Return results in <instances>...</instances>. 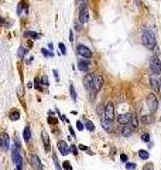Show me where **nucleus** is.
<instances>
[{
  "instance_id": "f257e3e1",
  "label": "nucleus",
  "mask_w": 161,
  "mask_h": 170,
  "mask_svg": "<svg viewBox=\"0 0 161 170\" xmlns=\"http://www.w3.org/2000/svg\"><path fill=\"white\" fill-rule=\"evenodd\" d=\"M141 43L145 48L148 50H154L156 46H157V40H156V35L151 33L150 30H144L141 33Z\"/></svg>"
},
{
  "instance_id": "f03ea898",
  "label": "nucleus",
  "mask_w": 161,
  "mask_h": 170,
  "mask_svg": "<svg viewBox=\"0 0 161 170\" xmlns=\"http://www.w3.org/2000/svg\"><path fill=\"white\" fill-rule=\"evenodd\" d=\"M12 159H13V163L16 166V170L23 169V157L20 154V146H17V145L13 146V149H12Z\"/></svg>"
},
{
  "instance_id": "7ed1b4c3",
  "label": "nucleus",
  "mask_w": 161,
  "mask_h": 170,
  "mask_svg": "<svg viewBox=\"0 0 161 170\" xmlns=\"http://www.w3.org/2000/svg\"><path fill=\"white\" fill-rule=\"evenodd\" d=\"M150 69L154 75H160L161 74V61L157 55L150 58Z\"/></svg>"
},
{
  "instance_id": "20e7f679",
  "label": "nucleus",
  "mask_w": 161,
  "mask_h": 170,
  "mask_svg": "<svg viewBox=\"0 0 161 170\" xmlns=\"http://www.w3.org/2000/svg\"><path fill=\"white\" fill-rule=\"evenodd\" d=\"M76 54L82 57V58H86V60H91L92 58V51L89 47L83 46V44H78L76 46Z\"/></svg>"
},
{
  "instance_id": "39448f33",
  "label": "nucleus",
  "mask_w": 161,
  "mask_h": 170,
  "mask_svg": "<svg viewBox=\"0 0 161 170\" xmlns=\"http://www.w3.org/2000/svg\"><path fill=\"white\" fill-rule=\"evenodd\" d=\"M103 84H105L103 77H102L100 74L95 72V74H93V91H92V95H95L97 91H100L102 86H103Z\"/></svg>"
},
{
  "instance_id": "423d86ee",
  "label": "nucleus",
  "mask_w": 161,
  "mask_h": 170,
  "mask_svg": "<svg viewBox=\"0 0 161 170\" xmlns=\"http://www.w3.org/2000/svg\"><path fill=\"white\" fill-rule=\"evenodd\" d=\"M105 118L109 119V120H114L116 119V112H114V105L112 102H108L105 103Z\"/></svg>"
},
{
  "instance_id": "0eeeda50",
  "label": "nucleus",
  "mask_w": 161,
  "mask_h": 170,
  "mask_svg": "<svg viewBox=\"0 0 161 170\" xmlns=\"http://www.w3.org/2000/svg\"><path fill=\"white\" fill-rule=\"evenodd\" d=\"M147 106H148V109H150L151 112H156V111H157L158 102H157V97H156L154 94H150V95L147 97Z\"/></svg>"
},
{
  "instance_id": "6e6552de",
  "label": "nucleus",
  "mask_w": 161,
  "mask_h": 170,
  "mask_svg": "<svg viewBox=\"0 0 161 170\" xmlns=\"http://www.w3.org/2000/svg\"><path fill=\"white\" fill-rule=\"evenodd\" d=\"M0 148L3 150H6V152L10 149V136L7 135L6 132L0 135Z\"/></svg>"
},
{
  "instance_id": "1a4fd4ad",
  "label": "nucleus",
  "mask_w": 161,
  "mask_h": 170,
  "mask_svg": "<svg viewBox=\"0 0 161 170\" xmlns=\"http://www.w3.org/2000/svg\"><path fill=\"white\" fill-rule=\"evenodd\" d=\"M136 129H137L136 126H133L131 123H127V125H123L120 133H122V136H124V137H129V136H131L136 132Z\"/></svg>"
},
{
  "instance_id": "9d476101",
  "label": "nucleus",
  "mask_w": 161,
  "mask_h": 170,
  "mask_svg": "<svg viewBox=\"0 0 161 170\" xmlns=\"http://www.w3.org/2000/svg\"><path fill=\"white\" fill-rule=\"evenodd\" d=\"M83 86L88 91H93V74H86L83 77Z\"/></svg>"
},
{
  "instance_id": "9b49d317",
  "label": "nucleus",
  "mask_w": 161,
  "mask_h": 170,
  "mask_svg": "<svg viewBox=\"0 0 161 170\" xmlns=\"http://www.w3.org/2000/svg\"><path fill=\"white\" fill-rule=\"evenodd\" d=\"M41 139H43V145L45 152H51V140H49V135L47 133V131H41Z\"/></svg>"
},
{
  "instance_id": "f8f14e48",
  "label": "nucleus",
  "mask_w": 161,
  "mask_h": 170,
  "mask_svg": "<svg viewBox=\"0 0 161 170\" xmlns=\"http://www.w3.org/2000/svg\"><path fill=\"white\" fill-rule=\"evenodd\" d=\"M91 68V61L86 60V58H80L78 60V69L82 71V72H88Z\"/></svg>"
},
{
  "instance_id": "ddd939ff",
  "label": "nucleus",
  "mask_w": 161,
  "mask_h": 170,
  "mask_svg": "<svg viewBox=\"0 0 161 170\" xmlns=\"http://www.w3.org/2000/svg\"><path fill=\"white\" fill-rule=\"evenodd\" d=\"M31 167L34 170H43V163L41 159L37 154H31Z\"/></svg>"
},
{
  "instance_id": "4468645a",
  "label": "nucleus",
  "mask_w": 161,
  "mask_h": 170,
  "mask_svg": "<svg viewBox=\"0 0 161 170\" xmlns=\"http://www.w3.org/2000/svg\"><path fill=\"white\" fill-rule=\"evenodd\" d=\"M131 115H133V114H130V112H127V114H122V115L117 116V122H119L120 125H127V123L131 122Z\"/></svg>"
},
{
  "instance_id": "2eb2a0df",
  "label": "nucleus",
  "mask_w": 161,
  "mask_h": 170,
  "mask_svg": "<svg viewBox=\"0 0 161 170\" xmlns=\"http://www.w3.org/2000/svg\"><path fill=\"white\" fill-rule=\"evenodd\" d=\"M79 21L82 23V24H85V23L89 21V12H88V7L79 9Z\"/></svg>"
},
{
  "instance_id": "dca6fc26",
  "label": "nucleus",
  "mask_w": 161,
  "mask_h": 170,
  "mask_svg": "<svg viewBox=\"0 0 161 170\" xmlns=\"http://www.w3.org/2000/svg\"><path fill=\"white\" fill-rule=\"evenodd\" d=\"M150 86H151V89H154V91L158 89V86H160V75L151 74V77H150Z\"/></svg>"
},
{
  "instance_id": "f3484780",
  "label": "nucleus",
  "mask_w": 161,
  "mask_h": 170,
  "mask_svg": "<svg viewBox=\"0 0 161 170\" xmlns=\"http://www.w3.org/2000/svg\"><path fill=\"white\" fill-rule=\"evenodd\" d=\"M57 146H58V150H60V153L62 154V156H66V154H69V146L65 143L64 140H60L58 143H57Z\"/></svg>"
},
{
  "instance_id": "a211bd4d",
  "label": "nucleus",
  "mask_w": 161,
  "mask_h": 170,
  "mask_svg": "<svg viewBox=\"0 0 161 170\" xmlns=\"http://www.w3.org/2000/svg\"><path fill=\"white\" fill-rule=\"evenodd\" d=\"M100 125H102V128L105 129V131H112V120H109V119H106V118H102L100 119Z\"/></svg>"
},
{
  "instance_id": "6ab92c4d",
  "label": "nucleus",
  "mask_w": 161,
  "mask_h": 170,
  "mask_svg": "<svg viewBox=\"0 0 161 170\" xmlns=\"http://www.w3.org/2000/svg\"><path fill=\"white\" fill-rule=\"evenodd\" d=\"M23 137H24V140H26L27 143H30V140H31V128H30V126H26V128H24V131H23Z\"/></svg>"
},
{
  "instance_id": "aec40b11",
  "label": "nucleus",
  "mask_w": 161,
  "mask_h": 170,
  "mask_svg": "<svg viewBox=\"0 0 161 170\" xmlns=\"http://www.w3.org/2000/svg\"><path fill=\"white\" fill-rule=\"evenodd\" d=\"M9 118H10V120H13V122L18 120L20 119V111L18 109H12L9 112Z\"/></svg>"
},
{
  "instance_id": "412c9836",
  "label": "nucleus",
  "mask_w": 161,
  "mask_h": 170,
  "mask_svg": "<svg viewBox=\"0 0 161 170\" xmlns=\"http://www.w3.org/2000/svg\"><path fill=\"white\" fill-rule=\"evenodd\" d=\"M83 126H85L86 131H89V132H95V125H93V122H92L91 119H85Z\"/></svg>"
},
{
  "instance_id": "4be33fe9",
  "label": "nucleus",
  "mask_w": 161,
  "mask_h": 170,
  "mask_svg": "<svg viewBox=\"0 0 161 170\" xmlns=\"http://www.w3.org/2000/svg\"><path fill=\"white\" fill-rule=\"evenodd\" d=\"M69 94H71V98H72V101L76 102L78 101V95H76V91H75V86L72 82H69Z\"/></svg>"
},
{
  "instance_id": "5701e85b",
  "label": "nucleus",
  "mask_w": 161,
  "mask_h": 170,
  "mask_svg": "<svg viewBox=\"0 0 161 170\" xmlns=\"http://www.w3.org/2000/svg\"><path fill=\"white\" fill-rule=\"evenodd\" d=\"M27 52H28V48L20 46V47H18V51H17V57H18V58H24V57L27 55Z\"/></svg>"
},
{
  "instance_id": "b1692460",
  "label": "nucleus",
  "mask_w": 161,
  "mask_h": 170,
  "mask_svg": "<svg viewBox=\"0 0 161 170\" xmlns=\"http://www.w3.org/2000/svg\"><path fill=\"white\" fill-rule=\"evenodd\" d=\"M24 37L31 38V40H38L40 38V34L35 33V31H24Z\"/></svg>"
},
{
  "instance_id": "393cba45",
  "label": "nucleus",
  "mask_w": 161,
  "mask_h": 170,
  "mask_svg": "<svg viewBox=\"0 0 161 170\" xmlns=\"http://www.w3.org/2000/svg\"><path fill=\"white\" fill-rule=\"evenodd\" d=\"M75 4H76L78 9H83V7H86L88 0H75Z\"/></svg>"
},
{
  "instance_id": "a878e982",
  "label": "nucleus",
  "mask_w": 161,
  "mask_h": 170,
  "mask_svg": "<svg viewBox=\"0 0 161 170\" xmlns=\"http://www.w3.org/2000/svg\"><path fill=\"white\" fill-rule=\"evenodd\" d=\"M41 54H43L44 57H47V58L54 57V52H52V51H49L48 48H41Z\"/></svg>"
},
{
  "instance_id": "bb28decb",
  "label": "nucleus",
  "mask_w": 161,
  "mask_h": 170,
  "mask_svg": "<svg viewBox=\"0 0 161 170\" xmlns=\"http://www.w3.org/2000/svg\"><path fill=\"white\" fill-rule=\"evenodd\" d=\"M139 157L143 159V160H147L150 157V153L147 152V150H139Z\"/></svg>"
},
{
  "instance_id": "cd10ccee",
  "label": "nucleus",
  "mask_w": 161,
  "mask_h": 170,
  "mask_svg": "<svg viewBox=\"0 0 161 170\" xmlns=\"http://www.w3.org/2000/svg\"><path fill=\"white\" fill-rule=\"evenodd\" d=\"M34 88L38 89V91H41V78L40 77H35V80H34Z\"/></svg>"
},
{
  "instance_id": "c85d7f7f",
  "label": "nucleus",
  "mask_w": 161,
  "mask_h": 170,
  "mask_svg": "<svg viewBox=\"0 0 161 170\" xmlns=\"http://www.w3.org/2000/svg\"><path fill=\"white\" fill-rule=\"evenodd\" d=\"M55 112L58 114V116H60V120H62V122H66V123L69 122V119L66 118L65 115H61V114H60V109H58V108H55Z\"/></svg>"
},
{
  "instance_id": "c756f323",
  "label": "nucleus",
  "mask_w": 161,
  "mask_h": 170,
  "mask_svg": "<svg viewBox=\"0 0 161 170\" xmlns=\"http://www.w3.org/2000/svg\"><path fill=\"white\" fill-rule=\"evenodd\" d=\"M82 26H83V24L80 23L79 20L74 21V27H75V30H76V31H82Z\"/></svg>"
},
{
  "instance_id": "7c9ffc66",
  "label": "nucleus",
  "mask_w": 161,
  "mask_h": 170,
  "mask_svg": "<svg viewBox=\"0 0 161 170\" xmlns=\"http://www.w3.org/2000/svg\"><path fill=\"white\" fill-rule=\"evenodd\" d=\"M58 47H60L61 54H62V55H66V46H65L64 43H60V44H58Z\"/></svg>"
},
{
  "instance_id": "2f4dec72",
  "label": "nucleus",
  "mask_w": 161,
  "mask_h": 170,
  "mask_svg": "<svg viewBox=\"0 0 161 170\" xmlns=\"http://www.w3.org/2000/svg\"><path fill=\"white\" fill-rule=\"evenodd\" d=\"M52 160H54V163H55V169H57V170H62V169H61V165H60V162H58V159H57V156H55V154H52Z\"/></svg>"
},
{
  "instance_id": "473e14b6",
  "label": "nucleus",
  "mask_w": 161,
  "mask_h": 170,
  "mask_svg": "<svg viewBox=\"0 0 161 170\" xmlns=\"http://www.w3.org/2000/svg\"><path fill=\"white\" fill-rule=\"evenodd\" d=\"M136 167H137V166H136L134 162H127V163H126V169L127 170H134Z\"/></svg>"
},
{
  "instance_id": "72a5a7b5",
  "label": "nucleus",
  "mask_w": 161,
  "mask_h": 170,
  "mask_svg": "<svg viewBox=\"0 0 161 170\" xmlns=\"http://www.w3.org/2000/svg\"><path fill=\"white\" fill-rule=\"evenodd\" d=\"M150 139H151L150 133H143V135H141V140H143L144 143H148V142H150Z\"/></svg>"
},
{
  "instance_id": "f704fd0d",
  "label": "nucleus",
  "mask_w": 161,
  "mask_h": 170,
  "mask_svg": "<svg viewBox=\"0 0 161 170\" xmlns=\"http://www.w3.org/2000/svg\"><path fill=\"white\" fill-rule=\"evenodd\" d=\"M78 150H79V149H78L75 145H71V146H69V152L72 153V154H75V156H76V154H78Z\"/></svg>"
},
{
  "instance_id": "c9c22d12",
  "label": "nucleus",
  "mask_w": 161,
  "mask_h": 170,
  "mask_svg": "<svg viewBox=\"0 0 161 170\" xmlns=\"http://www.w3.org/2000/svg\"><path fill=\"white\" fill-rule=\"evenodd\" d=\"M48 123H49V125H51V126H54V125H57V119L54 118V116H51V115H49V116H48Z\"/></svg>"
},
{
  "instance_id": "e433bc0d",
  "label": "nucleus",
  "mask_w": 161,
  "mask_h": 170,
  "mask_svg": "<svg viewBox=\"0 0 161 170\" xmlns=\"http://www.w3.org/2000/svg\"><path fill=\"white\" fill-rule=\"evenodd\" d=\"M41 81H43V84L45 85V86L49 85V81H48V77H47V75H43V77H41Z\"/></svg>"
},
{
  "instance_id": "4c0bfd02",
  "label": "nucleus",
  "mask_w": 161,
  "mask_h": 170,
  "mask_svg": "<svg viewBox=\"0 0 161 170\" xmlns=\"http://www.w3.org/2000/svg\"><path fill=\"white\" fill-rule=\"evenodd\" d=\"M62 166H64L65 170H72V166H71V163H69V162H64V163H62Z\"/></svg>"
},
{
  "instance_id": "58836bf2",
  "label": "nucleus",
  "mask_w": 161,
  "mask_h": 170,
  "mask_svg": "<svg viewBox=\"0 0 161 170\" xmlns=\"http://www.w3.org/2000/svg\"><path fill=\"white\" fill-rule=\"evenodd\" d=\"M76 129H78V131H83V129H85V126H83V123H82L80 120L76 122Z\"/></svg>"
},
{
  "instance_id": "ea45409f",
  "label": "nucleus",
  "mask_w": 161,
  "mask_h": 170,
  "mask_svg": "<svg viewBox=\"0 0 161 170\" xmlns=\"http://www.w3.org/2000/svg\"><path fill=\"white\" fill-rule=\"evenodd\" d=\"M68 129H69V133H71V136H74V137H76V135H75V129H74V128H72L71 125H69V128H68Z\"/></svg>"
},
{
  "instance_id": "a19ab883",
  "label": "nucleus",
  "mask_w": 161,
  "mask_h": 170,
  "mask_svg": "<svg viewBox=\"0 0 161 170\" xmlns=\"http://www.w3.org/2000/svg\"><path fill=\"white\" fill-rule=\"evenodd\" d=\"M120 160L124 162V163H127V156H126L124 153H122V154H120Z\"/></svg>"
},
{
  "instance_id": "79ce46f5",
  "label": "nucleus",
  "mask_w": 161,
  "mask_h": 170,
  "mask_svg": "<svg viewBox=\"0 0 161 170\" xmlns=\"http://www.w3.org/2000/svg\"><path fill=\"white\" fill-rule=\"evenodd\" d=\"M52 74H54L55 80H57V81H60V77H58V71H57V69H52Z\"/></svg>"
},
{
  "instance_id": "37998d69",
  "label": "nucleus",
  "mask_w": 161,
  "mask_h": 170,
  "mask_svg": "<svg viewBox=\"0 0 161 170\" xmlns=\"http://www.w3.org/2000/svg\"><path fill=\"white\" fill-rule=\"evenodd\" d=\"M69 41H71V43H74V31H72V30L69 31Z\"/></svg>"
},
{
  "instance_id": "c03bdc74",
  "label": "nucleus",
  "mask_w": 161,
  "mask_h": 170,
  "mask_svg": "<svg viewBox=\"0 0 161 170\" xmlns=\"http://www.w3.org/2000/svg\"><path fill=\"white\" fill-rule=\"evenodd\" d=\"M78 149H79V150H83V152H85V150H89L85 145H79V148H78Z\"/></svg>"
},
{
  "instance_id": "a18cd8bd",
  "label": "nucleus",
  "mask_w": 161,
  "mask_h": 170,
  "mask_svg": "<svg viewBox=\"0 0 161 170\" xmlns=\"http://www.w3.org/2000/svg\"><path fill=\"white\" fill-rule=\"evenodd\" d=\"M48 50L49 51H54V44H52V43H49V44H48Z\"/></svg>"
},
{
  "instance_id": "49530a36",
  "label": "nucleus",
  "mask_w": 161,
  "mask_h": 170,
  "mask_svg": "<svg viewBox=\"0 0 161 170\" xmlns=\"http://www.w3.org/2000/svg\"><path fill=\"white\" fill-rule=\"evenodd\" d=\"M31 61H32V57H30L28 60H26V64H31Z\"/></svg>"
},
{
  "instance_id": "de8ad7c7",
  "label": "nucleus",
  "mask_w": 161,
  "mask_h": 170,
  "mask_svg": "<svg viewBox=\"0 0 161 170\" xmlns=\"http://www.w3.org/2000/svg\"><path fill=\"white\" fill-rule=\"evenodd\" d=\"M32 86H34V82H28L27 84V88H32Z\"/></svg>"
},
{
  "instance_id": "09e8293b",
  "label": "nucleus",
  "mask_w": 161,
  "mask_h": 170,
  "mask_svg": "<svg viewBox=\"0 0 161 170\" xmlns=\"http://www.w3.org/2000/svg\"><path fill=\"white\" fill-rule=\"evenodd\" d=\"M0 24H4V20H3L1 17H0Z\"/></svg>"
},
{
  "instance_id": "8fccbe9b",
  "label": "nucleus",
  "mask_w": 161,
  "mask_h": 170,
  "mask_svg": "<svg viewBox=\"0 0 161 170\" xmlns=\"http://www.w3.org/2000/svg\"><path fill=\"white\" fill-rule=\"evenodd\" d=\"M145 170H153V169H145Z\"/></svg>"
}]
</instances>
